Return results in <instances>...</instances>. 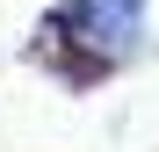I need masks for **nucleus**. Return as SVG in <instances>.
Listing matches in <instances>:
<instances>
[{"label":"nucleus","mask_w":159,"mask_h":152,"mask_svg":"<svg viewBox=\"0 0 159 152\" xmlns=\"http://www.w3.org/2000/svg\"><path fill=\"white\" fill-rule=\"evenodd\" d=\"M51 44L43 58L65 72L72 87L101 80V72H116L130 51H138V29H145V0H65L58 15L43 22Z\"/></svg>","instance_id":"nucleus-1"}]
</instances>
